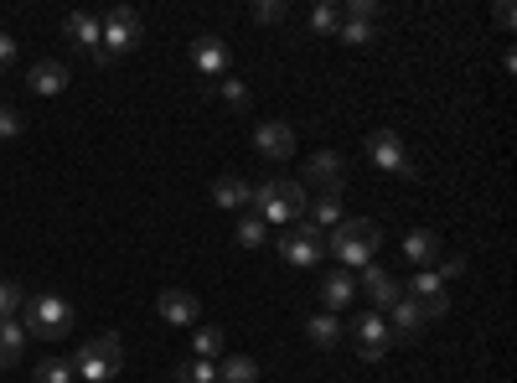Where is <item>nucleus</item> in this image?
I'll return each mask as SVG.
<instances>
[{
    "instance_id": "obj_1",
    "label": "nucleus",
    "mask_w": 517,
    "mask_h": 383,
    "mask_svg": "<svg viewBox=\"0 0 517 383\" xmlns=\"http://www.w3.org/2000/svg\"><path fill=\"white\" fill-rule=\"evenodd\" d=\"M378 244H383V228L373 218H342L326 233V254H337V270H352V275L362 264H373Z\"/></svg>"
},
{
    "instance_id": "obj_2",
    "label": "nucleus",
    "mask_w": 517,
    "mask_h": 383,
    "mask_svg": "<svg viewBox=\"0 0 517 383\" xmlns=\"http://www.w3.org/2000/svg\"><path fill=\"white\" fill-rule=\"evenodd\" d=\"M306 187L300 182H285V176H269V182H259L254 187V197H249V208H254V218H264V223H295V218H306Z\"/></svg>"
},
{
    "instance_id": "obj_3",
    "label": "nucleus",
    "mask_w": 517,
    "mask_h": 383,
    "mask_svg": "<svg viewBox=\"0 0 517 383\" xmlns=\"http://www.w3.org/2000/svg\"><path fill=\"white\" fill-rule=\"evenodd\" d=\"M16 321L26 327V337H47V342H57V337L73 332V306L57 296V290H42V296H26V306H21Z\"/></svg>"
},
{
    "instance_id": "obj_4",
    "label": "nucleus",
    "mask_w": 517,
    "mask_h": 383,
    "mask_svg": "<svg viewBox=\"0 0 517 383\" xmlns=\"http://www.w3.org/2000/svg\"><path fill=\"white\" fill-rule=\"evenodd\" d=\"M73 378H88V383H109L119 368H125V347L119 337H88L78 352H73Z\"/></svg>"
},
{
    "instance_id": "obj_5",
    "label": "nucleus",
    "mask_w": 517,
    "mask_h": 383,
    "mask_svg": "<svg viewBox=\"0 0 517 383\" xmlns=\"http://www.w3.org/2000/svg\"><path fill=\"white\" fill-rule=\"evenodd\" d=\"M99 26H104V42H99V52H104V57H125V52H135V47H140V37H145V21H140V11H130V6L104 11V16H99Z\"/></svg>"
},
{
    "instance_id": "obj_6",
    "label": "nucleus",
    "mask_w": 517,
    "mask_h": 383,
    "mask_svg": "<svg viewBox=\"0 0 517 383\" xmlns=\"http://www.w3.org/2000/svg\"><path fill=\"white\" fill-rule=\"evenodd\" d=\"M280 254L290 264H300V270H321V259H326V233L306 218H295L290 233H280Z\"/></svg>"
},
{
    "instance_id": "obj_7",
    "label": "nucleus",
    "mask_w": 517,
    "mask_h": 383,
    "mask_svg": "<svg viewBox=\"0 0 517 383\" xmlns=\"http://www.w3.org/2000/svg\"><path fill=\"white\" fill-rule=\"evenodd\" d=\"M352 342H357V352H362V358H368V363H383L388 358V347H393V332H388V321L378 316V311H362L357 321H352Z\"/></svg>"
},
{
    "instance_id": "obj_8",
    "label": "nucleus",
    "mask_w": 517,
    "mask_h": 383,
    "mask_svg": "<svg viewBox=\"0 0 517 383\" xmlns=\"http://www.w3.org/2000/svg\"><path fill=\"white\" fill-rule=\"evenodd\" d=\"M357 296H368V306L383 316L393 301H399L404 296V285L399 280H393L388 270H383V264H362V270H357Z\"/></svg>"
},
{
    "instance_id": "obj_9",
    "label": "nucleus",
    "mask_w": 517,
    "mask_h": 383,
    "mask_svg": "<svg viewBox=\"0 0 517 383\" xmlns=\"http://www.w3.org/2000/svg\"><path fill=\"white\" fill-rule=\"evenodd\" d=\"M368 156H373V166H378V171L414 176V166H409V151H404V140L393 135V130H373V135H368Z\"/></svg>"
},
{
    "instance_id": "obj_10",
    "label": "nucleus",
    "mask_w": 517,
    "mask_h": 383,
    "mask_svg": "<svg viewBox=\"0 0 517 383\" xmlns=\"http://www.w3.org/2000/svg\"><path fill=\"white\" fill-rule=\"evenodd\" d=\"M254 145H259L264 161H290V156H295V130H290L285 120H264V125L254 130Z\"/></svg>"
},
{
    "instance_id": "obj_11",
    "label": "nucleus",
    "mask_w": 517,
    "mask_h": 383,
    "mask_svg": "<svg viewBox=\"0 0 517 383\" xmlns=\"http://www.w3.org/2000/svg\"><path fill=\"white\" fill-rule=\"evenodd\" d=\"M404 259L419 264V270H435V264L445 259V239H440L435 228H414L409 239H404Z\"/></svg>"
},
{
    "instance_id": "obj_12",
    "label": "nucleus",
    "mask_w": 517,
    "mask_h": 383,
    "mask_svg": "<svg viewBox=\"0 0 517 383\" xmlns=\"http://www.w3.org/2000/svg\"><path fill=\"white\" fill-rule=\"evenodd\" d=\"M63 32L73 37V47H78V52H88V57H99V42H104V26H99V16H94V11H68V16H63Z\"/></svg>"
},
{
    "instance_id": "obj_13",
    "label": "nucleus",
    "mask_w": 517,
    "mask_h": 383,
    "mask_svg": "<svg viewBox=\"0 0 517 383\" xmlns=\"http://www.w3.org/2000/svg\"><path fill=\"white\" fill-rule=\"evenodd\" d=\"M352 301H357V275H352V270H326V275H321V311L337 316V311L352 306Z\"/></svg>"
},
{
    "instance_id": "obj_14",
    "label": "nucleus",
    "mask_w": 517,
    "mask_h": 383,
    "mask_svg": "<svg viewBox=\"0 0 517 383\" xmlns=\"http://www.w3.org/2000/svg\"><path fill=\"white\" fill-rule=\"evenodd\" d=\"M342 156L337 151H316L311 161H306V182L311 187H321V192H342Z\"/></svg>"
},
{
    "instance_id": "obj_15",
    "label": "nucleus",
    "mask_w": 517,
    "mask_h": 383,
    "mask_svg": "<svg viewBox=\"0 0 517 383\" xmlns=\"http://www.w3.org/2000/svg\"><path fill=\"white\" fill-rule=\"evenodd\" d=\"M161 321H171V327H197V296L192 290H161Z\"/></svg>"
},
{
    "instance_id": "obj_16",
    "label": "nucleus",
    "mask_w": 517,
    "mask_h": 383,
    "mask_svg": "<svg viewBox=\"0 0 517 383\" xmlns=\"http://www.w3.org/2000/svg\"><path fill=\"white\" fill-rule=\"evenodd\" d=\"M26 83H32V94L52 99V94H63V88H68V68L57 63V57H42V63L26 68Z\"/></svg>"
},
{
    "instance_id": "obj_17",
    "label": "nucleus",
    "mask_w": 517,
    "mask_h": 383,
    "mask_svg": "<svg viewBox=\"0 0 517 383\" xmlns=\"http://www.w3.org/2000/svg\"><path fill=\"white\" fill-rule=\"evenodd\" d=\"M249 197H254V187L243 182L238 171H223L218 182H212V202H218V208H228V213H243V208H249Z\"/></svg>"
},
{
    "instance_id": "obj_18",
    "label": "nucleus",
    "mask_w": 517,
    "mask_h": 383,
    "mask_svg": "<svg viewBox=\"0 0 517 383\" xmlns=\"http://www.w3.org/2000/svg\"><path fill=\"white\" fill-rule=\"evenodd\" d=\"M228 42L223 37H202V42H192V63H197V73H207V78H223V68H228Z\"/></svg>"
},
{
    "instance_id": "obj_19",
    "label": "nucleus",
    "mask_w": 517,
    "mask_h": 383,
    "mask_svg": "<svg viewBox=\"0 0 517 383\" xmlns=\"http://www.w3.org/2000/svg\"><path fill=\"white\" fill-rule=\"evenodd\" d=\"M388 332L393 337H419V327H424V311H419V301H409V296H399V301H393L388 306Z\"/></svg>"
},
{
    "instance_id": "obj_20",
    "label": "nucleus",
    "mask_w": 517,
    "mask_h": 383,
    "mask_svg": "<svg viewBox=\"0 0 517 383\" xmlns=\"http://www.w3.org/2000/svg\"><path fill=\"white\" fill-rule=\"evenodd\" d=\"M26 352V327L16 316H0V368H16Z\"/></svg>"
},
{
    "instance_id": "obj_21",
    "label": "nucleus",
    "mask_w": 517,
    "mask_h": 383,
    "mask_svg": "<svg viewBox=\"0 0 517 383\" xmlns=\"http://www.w3.org/2000/svg\"><path fill=\"white\" fill-rule=\"evenodd\" d=\"M306 223H316L321 233H331V228L342 223V197L337 192H321L316 202H306Z\"/></svg>"
},
{
    "instance_id": "obj_22",
    "label": "nucleus",
    "mask_w": 517,
    "mask_h": 383,
    "mask_svg": "<svg viewBox=\"0 0 517 383\" xmlns=\"http://www.w3.org/2000/svg\"><path fill=\"white\" fill-rule=\"evenodd\" d=\"M342 332H347V327H342V321L331 316V311H316V316L306 321V337H311V347H321V352H326V347H337V342H342Z\"/></svg>"
},
{
    "instance_id": "obj_23",
    "label": "nucleus",
    "mask_w": 517,
    "mask_h": 383,
    "mask_svg": "<svg viewBox=\"0 0 517 383\" xmlns=\"http://www.w3.org/2000/svg\"><path fill=\"white\" fill-rule=\"evenodd\" d=\"M404 296L424 306V301H435V296H445V280H440L435 270H419V275H414V280L404 285Z\"/></svg>"
},
{
    "instance_id": "obj_24",
    "label": "nucleus",
    "mask_w": 517,
    "mask_h": 383,
    "mask_svg": "<svg viewBox=\"0 0 517 383\" xmlns=\"http://www.w3.org/2000/svg\"><path fill=\"white\" fill-rule=\"evenodd\" d=\"M218 383H259V363L254 358H223V368H218Z\"/></svg>"
},
{
    "instance_id": "obj_25",
    "label": "nucleus",
    "mask_w": 517,
    "mask_h": 383,
    "mask_svg": "<svg viewBox=\"0 0 517 383\" xmlns=\"http://www.w3.org/2000/svg\"><path fill=\"white\" fill-rule=\"evenodd\" d=\"M233 239H238L243 249H264L269 223H264V218H254V213H243V218H238V228H233Z\"/></svg>"
},
{
    "instance_id": "obj_26",
    "label": "nucleus",
    "mask_w": 517,
    "mask_h": 383,
    "mask_svg": "<svg viewBox=\"0 0 517 383\" xmlns=\"http://www.w3.org/2000/svg\"><path fill=\"white\" fill-rule=\"evenodd\" d=\"M192 358H202V363L223 358V332H218V327H202V332H192Z\"/></svg>"
},
{
    "instance_id": "obj_27",
    "label": "nucleus",
    "mask_w": 517,
    "mask_h": 383,
    "mask_svg": "<svg viewBox=\"0 0 517 383\" xmlns=\"http://www.w3.org/2000/svg\"><path fill=\"white\" fill-rule=\"evenodd\" d=\"M32 383H73V363L68 358H42L32 368Z\"/></svg>"
},
{
    "instance_id": "obj_28",
    "label": "nucleus",
    "mask_w": 517,
    "mask_h": 383,
    "mask_svg": "<svg viewBox=\"0 0 517 383\" xmlns=\"http://www.w3.org/2000/svg\"><path fill=\"white\" fill-rule=\"evenodd\" d=\"M176 383H218V368L202 363V358H187V363L176 368Z\"/></svg>"
},
{
    "instance_id": "obj_29",
    "label": "nucleus",
    "mask_w": 517,
    "mask_h": 383,
    "mask_svg": "<svg viewBox=\"0 0 517 383\" xmlns=\"http://www.w3.org/2000/svg\"><path fill=\"white\" fill-rule=\"evenodd\" d=\"M337 26H342V11H337V6H326V0H321V6H311V32L331 37Z\"/></svg>"
},
{
    "instance_id": "obj_30",
    "label": "nucleus",
    "mask_w": 517,
    "mask_h": 383,
    "mask_svg": "<svg viewBox=\"0 0 517 383\" xmlns=\"http://www.w3.org/2000/svg\"><path fill=\"white\" fill-rule=\"evenodd\" d=\"M337 37H342L347 47H368V42H373V26H368V21H347V16H342Z\"/></svg>"
},
{
    "instance_id": "obj_31",
    "label": "nucleus",
    "mask_w": 517,
    "mask_h": 383,
    "mask_svg": "<svg viewBox=\"0 0 517 383\" xmlns=\"http://www.w3.org/2000/svg\"><path fill=\"white\" fill-rule=\"evenodd\" d=\"M21 306H26V290L16 280H0V316H21Z\"/></svg>"
},
{
    "instance_id": "obj_32",
    "label": "nucleus",
    "mask_w": 517,
    "mask_h": 383,
    "mask_svg": "<svg viewBox=\"0 0 517 383\" xmlns=\"http://www.w3.org/2000/svg\"><path fill=\"white\" fill-rule=\"evenodd\" d=\"M285 16H290L285 0H259V6H254V21H259V26H280Z\"/></svg>"
},
{
    "instance_id": "obj_33",
    "label": "nucleus",
    "mask_w": 517,
    "mask_h": 383,
    "mask_svg": "<svg viewBox=\"0 0 517 383\" xmlns=\"http://www.w3.org/2000/svg\"><path fill=\"white\" fill-rule=\"evenodd\" d=\"M218 94H223L233 109H249V88H243L238 78H218Z\"/></svg>"
},
{
    "instance_id": "obj_34",
    "label": "nucleus",
    "mask_w": 517,
    "mask_h": 383,
    "mask_svg": "<svg viewBox=\"0 0 517 383\" xmlns=\"http://www.w3.org/2000/svg\"><path fill=\"white\" fill-rule=\"evenodd\" d=\"M21 130H26L21 114H16L11 104H0V140H21Z\"/></svg>"
},
{
    "instance_id": "obj_35",
    "label": "nucleus",
    "mask_w": 517,
    "mask_h": 383,
    "mask_svg": "<svg viewBox=\"0 0 517 383\" xmlns=\"http://www.w3.org/2000/svg\"><path fill=\"white\" fill-rule=\"evenodd\" d=\"M347 21H378V0H347Z\"/></svg>"
},
{
    "instance_id": "obj_36",
    "label": "nucleus",
    "mask_w": 517,
    "mask_h": 383,
    "mask_svg": "<svg viewBox=\"0 0 517 383\" xmlns=\"http://www.w3.org/2000/svg\"><path fill=\"white\" fill-rule=\"evenodd\" d=\"M435 275H440V280H455V275H466V259H440V264H435Z\"/></svg>"
},
{
    "instance_id": "obj_37",
    "label": "nucleus",
    "mask_w": 517,
    "mask_h": 383,
    "mask_svg": "<svg viewBox=\"0 0 517 383\" xmlns=\"http://www.w3.org/2000/svg\"><path fill=\"white\" fill-rule=\"evenodd\" d=\"M419 311H424V321H440V316L450 311V296H435V301H424Z\"/></svg>"
},
{
    "instance_id": "obj_38",
    "label": "nucleus",
    "mask_w": 517,
    "mask_h": 383,
    "mask_svg": "<svg viewBox=\"0 0 517 383\" xmlns=\"http://www.w3.org/2000/svg\"><path fill=\"white\" fill-rule=\"evenodd\" d=\"M16 63V37H6V32H0V73H6Z\"/></svg>"
}]
</instances>
